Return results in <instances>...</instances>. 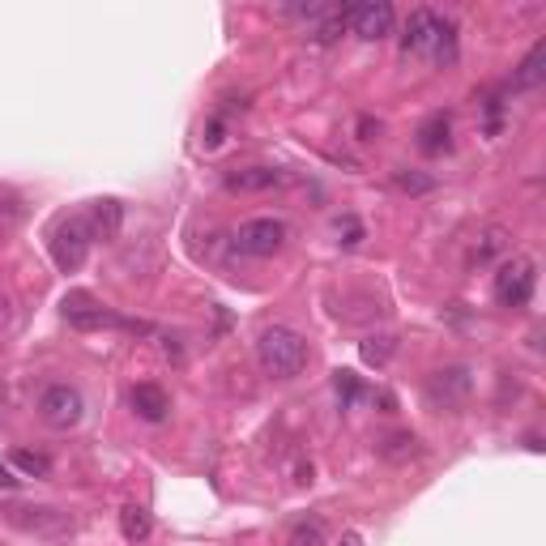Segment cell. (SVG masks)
<instances>
[{
	"instance_id": "cell-12",
	"label": "cell",
	"mask_w": 546,
	"mask_h": 546,
	"mask_svg": "<svg viewBox=\"0 0 546 546\" xmlns=\"http://www.w3.org/2000/svg\"><path fill=\"white\" fill-rule=\"evenodd\" d=\"M128 401H133L137 419H146V423H163L171 410V397H167V389H158V384H137V389L128 393Z\"/></svg>"
},
{
	"instance_id": "cell-9",
	"label": "cell",
	"mask_w": 546,
	"mask_h": 546,
	"mask_svg": "<svg viewBox=\"0 0 546 546\" xmlns=\"http://www.w3.org/2000/svg\"><path fill=\"white\" fill-rule=\"evenodd\" d=\"M346 26L355 30L359 39H384L393 30V5L389 0H367V5H350Z\"/></svg>"
},
{
	"instance_id": "cell-20",
	"label": "cell",
	"mask_w": 546,
	"mask_h": 546,
	"mask_svg": "<svg viewBox=\"0 0 546 546\" xmlns=\"http://www.w3.org/2000/svg\"><path fill=\"white\" fill-rule=\"evenodd\" d=\"M393 350H397V337L393 333H372L367 342L359 346V355H363V363H372V367H384L393 359Z\"/></svg>"
},
{
	"instance_id": "cell-4",
	"label": "cell",
	"mask_w": 546,
	"mask_h": 546,
	"mask_svg": "<svg viewBox=\"0 0 546 546\" xmlns=\"http://www.w3.org/2000/svg\"><path fill=\"white\" fill-rule=\"evenodd\" d=\"M90 244H94V235H90V227H86V218H64L60 227L52 231V261H56L64 273L82 269Z\"/></svg>"
},
{
	"instance_id": "cell-11",
	"label": "cell",
	"mask_w": 546,
	"mask_h": 546,
	"mask_svg": "<svg viewBox=\"0 0 546 546\" xmlns=\"http://www.w3.org/2000/svg\"><path fill=\"white\" fill-rule=\"evenodd\" d=\"M508 248H512V235H508L504 227H487L483 235L474 239V248H470V269H487V265H495L500 256H508Z\"/></svg>"
},
{
	"instance_id": "cell-26",
	"label": "cell",
	"mask_w": 546,
	"mask_h": 546,
	"mask_svg": "<svg viewBox=\"0 0 546 546\" xmlns=\"http://www.w3.org/2000/svg\"><path fill=\"white\" fill-rule=\"evenodd\" d=\"M205 146H210V150L222 146V120H218V116L210 120V128H205Z\"/></svg>"
},
{
	"instance_id": "cell-23",
	"label": "cell",
	"mask_w": 546,
	"mask_h": 546,
	"mask_svg": "<svg viewBox=\"0 0 546 546\" xmlns=\"http://www.w3.org/2000/svg\"><path fill=\"white\" fill-rule=\"evenodd\" d=\"M13 465H18L22 474H35V478L52 474V461H47L43 453H26V448H18V453H13Z\"/></svg>"
},
{
	"instance_id": "cell-2",
	"label": "cell",
	"mask_w": 546,
	"mask_h": 546,
	"mask_svg": "<svg viewBox=\"0 0 546 546\" xmlns=\"http://www.w3.org/2000/svg\"><path fill=\"white\" fill-rule=\"evenodd\" d=\"M256 359H261V367L269 376L291 380V376H299L303 367H308L312 350H308V342H303L295 329L273 325V329H265L261 337H256Z\"/></svg>"
},
{
	"instance_id": "cell-28",
	"label": "cell",
	"mask_w": 546,
	"mask_h": 546,
	"mask_svg": "<svg viewBox=\"0 0 546 546\" xmlns=\"http://www.w3.org/2000/svg\"><path fill=\"white\" fill-rule=\"evenodd\" d=\"M337 546H363V538L359 534H342V542H337Z\"/></svg>"
},
{
	"instance_id": "cell-7",
	"label": "cell",
	"mask_w": 546,
	"mask_h": 546,
	"mask_svg": "<svg viewBox=\"0 0 546 546\" xmlns=\"http://www.w3.org/2000/svg\"><path fill=\"white\" fill-rule=\"evenodd\" d=\"M282 244H286V227L278 218H248L235 231V248L244 256H273L282 252Z\"/></svg>"
},
{
	"instance_id": "cell-27",
	"label": "cell",
	"mask_w": 546,
	"mask_h": 546,
	"mask_svg": "<svg viewBox=\"0 0 546 546\" xmlns=\"http://www.w3.org/2000/svg\"><path fill=\"white\" fill-rule=\"evenodd\" d=\"M0 487H5V491H13V487H18V478L9 474V465H0Z\"/></svg>"
},
{
	"instance_id": "cell-21",
	"label": "cell",
	"mask_w": 546,
	"mask_h": 546,
	"mask_svg": "<svg viewBox=\"0 0 546 546\" xmlns=\"http://www.w3.org/2000/svg\"><path fill=\"white\" fill-rule=\"evenodd\" d=\"M333 389H337V401H342V410H350L359 397H367V389L359 384L355 372H333Z\"/></svg>"
},
{
	"instance_id": "cell-6",
	"label": "cell",
	"mask_w": 546,
	"mask_h": 546,
	"mask_svg": "<svg viewBox=\"0 0 546 546\" xmlns=\"http://www.w3.org/2000/svg\"><path fill=\"white\" fill-rule=\"evenodd\" d=\"M470 393H474L470 367H440V372L427 380V401L436 410H457L461 401H470Z\"/></svg>"
},
{
	"instance_id": "cell-18",
	"label": "cell",
	"mask_w": 546,
	"mask_h": 546,
	"mask_svg": "<svg viewBox=\"0 0 546 546\" xmlns=\"http://www.w3.org/2000/svg\"><path fill=\"white\" fill-rule=\"evenodd\" d=\"M150 529H154V521H150L146 508H137V504L120 508V534H124V542H146Z\"/></svg>"
},
{
	"instance_id": "cell-14",
	"label": "cell",
	"mask_w": 546,
	"mask_h": 546,
	"mask_svg": "<svg viewBox=\"0 0 546 546\" xmlns=\"http://www.w3.org/2000/svg\"><path fill=\"white\" fill-rule=\"evenodd\" d=\"M9 517L22 529H35V534H64L69 529V517L56 508H9Z\"/></svg>"
},
{
	"instance_id": "cell-13",
	"label": "cell",
	"mask_w": 546,
	"mask_h": 546,
	"mask_svg": "<svg viewBox=\"0 0 546 546\" xmlns=\"http://www.w3.org/2000/svg\"><path fill=\"white\" fill-rule=\"evenodd\" d=\"M120 222H124V205L120 201H94L90 214H86V227L94 239H116L120 235Z\"/></svg>"
},
{
	"instance_id": "cell-19",
	"label": "cell",
	"mask_w": 546,
	"mask_h": 546,
	"mask_svg": "<svg viewBox=\"0 0 546 546\" xmlns=\"http://www.w3.org/2000/svg\"><path fill=\"white\" fill-rule=\"evenodd\" d=\"M286 546H325V521L320 517H299L286 534Z\"/></svg>"
},
{
	"instance_id": "cell-3",
	"label": "cell",
	"mask_w": 546,
	"mask_h": 546,
	"mask_svg": "<svg viewBox=\"0 0 546 546\" xmlns=\"http://www.w3.org/2000/svg\"><path fill=\"white\" fill-rule=\"evenodd\" d=\"M534 286H538V269H534V261H525V256H512V261H504L500 273H495V299H500L504 308H525V303L534 299Z\"/></svg>"
},
{
	"instance_id": "cell-10",
	"label": "cell",
	"mask_w": 546,
	"mask_h": 546,
	"mask_svg": "<svg viewBox=\"0 0 546 546\" xmlns=\"http://www.w3.org/2000/svg\"><path fill=\"white\" fill-rule=\"evenodd\" d=\"M222 184H227V192H269V188H282L286 175L273 167H239L222 175Z\"/></svg>"
},
{
	"instance_id": "cell-17",
	"label": "cell",
	"mask_w": 546,
	"mask_h": 546,
	"mask_svg": "<svg viewBox=\"0 0 546 546\" xmlns=\"http://www.w3.org/2000/svg\"><path fill=\"white\" fill-rule=\"evenodd\" d=\"M376 453L384 457V461H410V457H419V436H410V431H393V436H384L380 444H376Z\"/></svg>"
},
{
	"instance_id": "cell-1",
	"label": "cell",
	"mask_w": 546,
	"mask_h": 546,
	"mask_svg": "<svg viewBox=\"0 0 546 546\" xmlns=\"http://www.w3.org/2000/svg\"><path fill=\"white\" fill-rule=\"evenodd\" d=\"M406 56H427L436 64H453L457 60V26L440 18L436 9H414L406 22V35H401Z\"/></svg>"
},
{
	"instance_id": "cell-16",
	"label": "cell",
	"mask_w": 546,
	"mask_h": 546,
	"mask_svg": "<svg viewBox=\"0 0 546 546\" xmlns=\"http://www.w3.org/2000/svg\"><path fill=\"white\" fill-rule=\"evenodd\" d=\"M448 133H453V116L448 111H436V116H427V124L419 128V150L427 154H444L453 141H448Z\"/></svg>"
},
{
	"instance_id": "cell-22",
	"label": "cell",
	"mask_w": 546,
	"mask_h": 546,
	"mask_svg": "<svg viewBox=\"0 0 546 546\" xmlns=\"http://www.w3.org/2000/svg\"><path fill=\"white\" fill-rule=\"evenodd\" d=\"M393 184H397L401 192H410V197H423V192L436 188V180H431V175H419V171H410V167H397V171H393Z\"/></svg>"
},
{
	"instance_id": "cell-5",
	"label": "cell",
	"mask_w": 546,
	"mask_h": 546,
	"mask_svg": "<svg viewBox=\"0 0 546 546\" xmlns=\"http://www.w3.org/2000/svg\"><path fill=\"white\" fill-rule=\"evenodd\" d=\"M64 320H69L73 329H137L146 333V325H133V320H124L116 312H107L103 303H94L90 295H64Z\"/></svg>"
},
{
	"instance_id": "cell-25",
	"label": "cell",
	"mask_w": 546,
	"mask_h": 546,
	"mask_svg": "<svg viewBox=\"0 0 546 546\" xmlns=\"http://www.w3.org/2000/svg\"><path fill=\"white\" fill-rule=\"evenodd\" d=\"M376 137H380V120L363 116V120H359V141H376Z\"/></svg>"
},
{
	"instance_id": "cell-15",
	"label": "cell",
	"mask_w": 546,
	"mask_h": 546,
	"mask_svg": "<svg viewBox=\"0 0 546 546\" xmlns=\"http://www.w3.org/2000/svg\"><path fill=\"white\" fill-rule=\"evenodd\" d=\"M546 39H538L534 47L525 52V60L517 64V73H512V90H538L542 77H546Z\"/></svg>"
},
{
	"instance_id": "cell-8",
	"label": "cell",
	"mask_w": 546,
	"mask_h": 546,
	"mask_svg": "<svg viewBox=\"0 0 546 546\" xmlns=\"http://www.w3.org/2000/svg\"><path fill=\"white\" fill-rule=\"evenodd\" d=\"M39 410H43V423L47 427H56V431H69L82 423V414H86V401L77 389H69V384H52V389L43 393L39 401Z\"/></svg>"
},
{
	"instance_id": "cell-24",
	"label": "cell",
	"mask_w": 546,
	"mask_h": 546,
	"mask_svg": "<svg viewBox=\"0 0 546 546\" xmlns=\"http://www.w3.org/2000/svg\"><path fill=\"white\" fill-rule=\"evenodd\" d=\"M342 231H346V239H342V244H346V248H355V244H359V239H363V227H359V222H355V218H346V222H342Z\"/></svg>"
},
{
	"instance_id": "cell-29",
	"label": "cell",
	"mask_w": 546,
	"mask_h": 546,
	"mask_svg": "<svg viewBox=\"0 0 546 546\" xmlns=\"http://www.w3.org/2000/svg\"><path fill=\"white\" fill-rule=\"evenodd\" d=\"M0 329H9V303L0 299Z\"/></svg>"
}]
</instances>
